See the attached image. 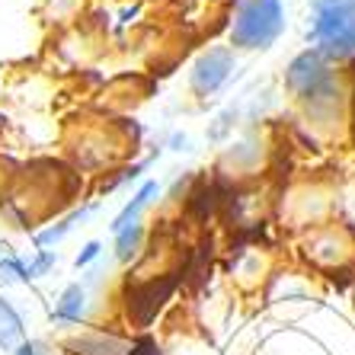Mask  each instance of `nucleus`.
Returning <instances> with one entry per match:
<instances>
[{"label":"nucleus","mask_w":355,"mask_h":355,"mask_svg":"<svg viewBox=\"0 0 355 355\" xmlns=\"http://www.w3.org/2000/svg\"><path fill=\"white\" fill-rule=\"evenodd\" d=\"M317 19L311 29L323 58H346L355 51V0H314Z\"/></svg>","instance_id":"nucleus-1"},{"label":"nucleus","mask_w":355,"mask_h":355,"mask_svg":"<svg viewBox=\"0 0 355 355\" xmlns=\"http://www.w3.org/2000/svg\"><path fill=\"white\" fill-rule=\"evenodd\" d=\"M285 29L282 0H240L231 29V45L237 49H269Z\"/></svg>","instance_id":"nucleus-2"},{"label":"nucleus","mask_w":355,"mask_h":355,"mask_svg":"<svg viewBox=\"0 0 355 355\" xmlns=\"http://www.w3.org/2000/svg\"><path fill=\"white\" fill-rule=\"evenodd\" d=\"M285 83H288V90L295 93L301 103H307V106L317 109V112H320V109H333L339 103L336 77H333L330 64H327V58H323L320 51L297 55L288 64Z\"/></svg>","instance_id":"nucleus-3"},{"label":"nucleus","mask_w":355,"mask_h":355,"mask_svg":"<svg viewBox=\"0 0 355 355\" xmlns=\"http://www.w3.org/2000/svg\"><path fill=\"white\" fill-rule=\"evenodd\" d=\"M176 282H180V275L166 272V275H154V279L128 285V288H125V311H128V320H132L135 327H150L154 317L160 314V307L173 297Z\"/></svg>","instance_id":"nucleus-4"},{"label":"nucleus","mask_w":355,"mask_h":355,"mask_svg":"<svg viewBox=\"0 0 355 355\" xmlns=\"http://www.w3.org/2000/svg\"><path fill=\"white\" fill-rule=\"evenodd\" d=\"M234 71V51L231 49H211L205 51L202 58L192 67V93L196 96H211L224 87V80L231 77Z\"/></svg>","instance_id":"nucleus-5"},{"label":"nucleus","mask_w":355,"mask_h":355,"mask_svg":"<svg viewBox=\"0 0 355 355\" xmlns=\"http://www.w3.org/2000/svg\"><path fill=\"white\" fill-rule=\"evenodd\" d=\"M67 349L74 355H125V343L119 336H106V333H83V336L71 339Z\"/></svg>","instance_id":"nucleus-6"},{"label":"nucleus","mask_w":355,"mask_h":355,"mask_svg":"<svg viewBox=\"0 0 355 355\" xmlns=\"http://www.w3.org/2000/svg\"><path fill=\"white\" fill-rule=\"evenodd\" d=\"M19 346H23V320L13 311V304L0 297V349L10 352V349H19Z\"/></svg>","instance_id":"nucleus-7"},{"label":"nucleus","mask_w":355,"mask_h":355,"mask_svg":"<svg viewBox=\"0 0 355 355\" xmlns=\"http://www.w3.org/2000/svg\"><path fill=\"white\" fill-rule=\"evenodd\" d=\"M83 311H87V291H83L80 285H71V288H64L58 307L51 311V320H58V323H77L83 317Z\"/></svg>","instance_id":"nucleus-8"},{"label":"nucleus","mask_w":355,"mask_h":355,"mask_svg":"<svg viewBox=\"0 0 355 355\" xmlns=\"http://www.w3.org/2000/svg\"><path fill=\"white\" fill-rule=\"evenodd\" d=\"M154 196H157V182H144L138 196H135L132 202H128V205L122 208V215H119L116 221H112V231L119 234V231H125V227H132V224H138V215L150 205V198H154Z\"/></svg>","instance_id":"nucleus-9"},{"label":"nucleus","mask_w":355,"mask_h":355,"mask_svg":"<svg viewBox=\"0 0 355 355\" xmlns=\"http://www.w3.org/2000/svg\"><path fill=\"white\" fill-rule=\"evenodd\" d=\"M218 202H221V192H218L215 182H202V186L189 196V211L198 218V221H205V218L218 208Z\"/></svg>","instance_id":"nucleus-10"},{"label":"nucleus","mask_w":355,"mask_h":355,"mask_svg":"<svg viewBox=\"0 0 355 355\" xmlns=\"http://www.w3.org/2000/svg\"><path fill=\"white\" fill-rule=\"evenodd\" d=\"M90 211H93V208H80V211H74V215H67L64 221H58V227H49V231H42L39 237H35V243H39V247H51V243H58V240L64 237V234L71 231L77 221H83V218L90 215Z\"/></svg>","instance_id":"nucleus-11"},{"label":"nucleus","mask_w":355,"mask_h":355,"mask_svg":"<svg viewBox=\"0 0 355 355\" xmlns=\"http://www.w3.org/2000/svg\"><path fill=\"white\" fill-rule=\"evenodd\" d=\"M141 240H144V227L141 224H132V227H125V231H119V243H116V257L122 259V263H128V259L138 253Z\"/></svg>","instance_id":"nucleus-12"},{"label":"nucleus","mask_w":355,"mask_h":355,"mask_svg":"<svg viewBox=\"0 0 355 355\" xmlns=\"http://www.w3.org/2000/svg\"><path fill=\"white\" fill-rule=\"evenodd\" d=\"M0 282L10 285V282H29V272H26V263L17 257H10L0 263Z\"/></svg>","instance_id":"nucleus-13"},{"label":"nucleus","mask_w":355,"mask_h":355,"mask_svg":"<svg viewBox=\"0 0 355 355\" xmlns=\"http://www.w3.org/2000/svg\"><path fill=\"white\" fill-rule=\"evenodd\" d=\"M55 266V253H49V250H42L39 257L33 259V263H26V272H29V279H39V275H45Z\"/></svg>","instance_id":"nucleus-14"},{"label":"nucleus","mask_w":355,"mask_h":355,"mask_svg":"<svg viewBox=\"0 0 355 355\" xmlns=\"http://www.w3.org/2000/svg\"><path fill=\"white\" fill-rule=\"evenodd\" d=\"M125 355H160V349H157V343L150 336H141V339H135L132 346L125 349Z\"/></svg>","instance_id":"nucleus-15"},{"label":"nucleus","mask_w":355,"mask_h":355,"mask_svg":"<svg viewBox=\"0 0 355 355\" xmlns=\"http://www.w3.org/2000/svg\"><path fill=\"white\" fill-rule=\"evenodd\" d=\"M231 122H234V109H227V112H221V119H218V125L208 132V138L211 141H221L224 138V132L231 128Z\"/></svg>","instance_id":"nucleus-16"},{"label":"nucleus","mask_w":355,"mask_h":355,"mask_svg":"<svg viewBox=\"0 0 355 355\" xmlns=\"http://www.w3.org/2000/svg\"><path fill=\"white\" fill-rule=\"evenodd\" d=\"M99 250H103V247H99L96 240H90V243L83 247V253H80V257H77V269H83V266H90L93 259L99 257Z\"/></svg>","instance_id":"nucleus-17"},{"label":"nucleus","mask_w":355,"mask_h":355,"mask_svg":"<svg viewBox=\"0 0 355 355\" xmlns=\"http://www.w3.org/2000/svg\"><path fill=\"white\" fill-rule=\"evenodd\" d=\"M13 355H39V352H35V343H23V346H19Z\"/></svg>","instance_id":"nucleus-18"}]
</instances>
